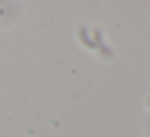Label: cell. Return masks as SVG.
Instances as JSON below:
<instances>
[{
	"label": "cell",
	"instance_id": "obj_1",
	"mask_svg": "<svg viewBox=\"0 0 150 137\" xmlns=\"http://www.w3.org/2000/svg\"><path fill=\"white\" fill-rule=\"evenodd\" d=\"M79 36H81V40H82V42H84L86 45L89 47V49H95V47H97V45H95V44H94V42H92V40L87 37V34H86V28H82V29H81V34H79Z\"/></svg>",
	"mask_w": 150,
	"mask_h": 137
},
{
	"label": "cell",
	"instance_id": "obj_2",
	"mask_svg": "<svg viewBox=\"0 0 150 137\" xmlns=\"http://www.w3.org/2000/svg\"><path fill=\"white\" fill-rule=\"evenodd\" d=\"M2 15H4V10H2V8H0V16H2Z\"/></svg>",
	"mask_w": 150,
	"mask_h": 137
}]
</instances>
